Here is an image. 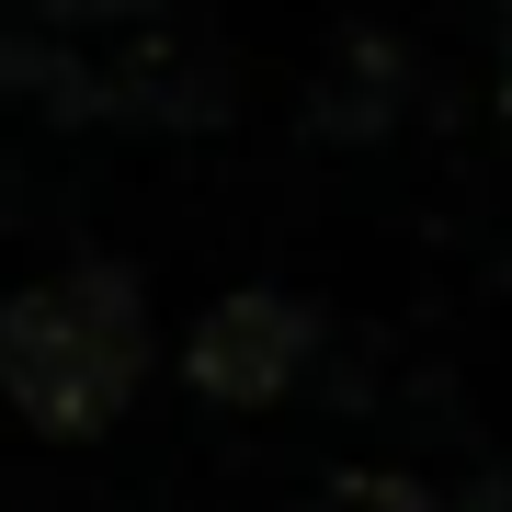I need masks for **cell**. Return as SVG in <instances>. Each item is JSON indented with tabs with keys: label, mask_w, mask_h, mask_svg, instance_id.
I'll use <instances>...</instances> for the list:
<instances>
[{
	"label": "cell",
	"mask_w": 512,
	"mask_h": 512,
	"mask_svg": "<svg viewBox=\"0 0 512 512\" xmlns=\"http://www.w3.org/2000/svg\"><path fill=\"white\" fill-rule=\"evenodd\" d=\"M137 365H148V285L114 262L0 296V399L35 433H103L137 399Z\"/></svg>",
	"instance_id": "obj_1"
},
{
	"label": "cell",
	"mask_w": 512,
	"mask_h": 512,
	"mask_svg": "<svg viewBox=\"0 0 512 512\" xmlns=\"http://www.w3.org/2000/svg\"><path fill=\"white\" fill-rule=\"evenodd\" d=\"M308 308H296V296H274V285H251V296H228L217 319L194 330V387L205 399H285L296 387V365H308Z\"/></svg>",
	"instance_id": "obj_2"
},
{
	"label": "cell",
	"mask_w": 512,
	"mask_h": 512,
	"mask_svg": "<svg viewBox=\"0 0 512 512\" xmlns=\"http://www.w3.org/2000/svg\"><path fill=\"white\" fill-rule=\"evenodd\" d=\"M308 512H410V501H387V490H342V501H308Z\"/></svg>",
	"instance_id": "obj_3"
}]
</instances>
